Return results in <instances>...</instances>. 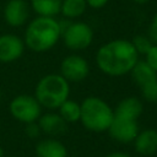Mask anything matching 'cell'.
<instances>
[{
    "mask_svg": "<svg viewBox=\"0 0 157 157\" xmlns=\"http://www.w3.org/2000/svg\"><path fill=\"white\" fill-rule=\"evenodd\" d=\"M139 61V54L131 40L113 39L101 45L96 53V64L98 69L113 77L130 74Z\"/></svg>",
    "mask_w": 157,
    "mask_h": 157,
    "instance_id": "cell-1",
    "label": "cell"
},
{
    "mask_svg": "<svg viewBox=\"0 0 157 157\" xmlns=\"http://www.w3.org/2000/svg\"><path fill=\"white\" fill-rule=\"evenodd\" d=\"M61 38V28L54 17L37 16L25 29V45L36 53L50 50Z\"/></svg>",
    "mask_w": 157,
    "mask_h": 157,
    "instance_id": "cell-2",
    "label": "cell"
},
{
    "mask_svg": "<svg viewBox=\"0 0 157 157\" xmlns=\"http://www.w3.org/2000/svg\"><path fill=\"white\" fill-rule=\"evenodd\" d=\"M70 94V82L60 74H48L36 85L34 97L42 105L49 110L58 109Z\"/></svg>",
    "mask_w": 157,
    "mask_h": 157,
    "instance_id": "cell-3",
    "label": "cell"
},
{
    "mask_svg": "<svg viewBox=\"0 0 157 157\" xmlns=\"http://www.w3.org/2000/svg\"><path fill=\"white\" fill-rule=\"evenodd\" d=\"M113 119V108L102 98L90 96L82 101L80 121L87 130L93 132L108 131Z\"/></svg>",
    "mask_w": 157,
    "mask_h": 157,
    "instance_id": "cell-4",
    "label": "cell"
},
{
    "mask_svg": "<svg viewBox=\"0 0 157 157\" xmlns=\"http://www.w3.org/2000/svg\"><path fill=\"white\" fill-rule=\"evenodd\" d=\"M10 114L23 124L33 123L42 115V105L31 94H18L13 97L9 104Z\"/></svg>",
    "mask_w": 157,
    "mask_h": 157,
    "instance_id": "cell-5",
    "label": "cell"
},
{
    "mask_svg": "<svg viewBox=\"0 0 157 157\" xmlns=\"http://www.w3.org/2000/svg\"><path fill=\"white\" fill-rule=\"evenodd\" d=\"M64 44L72 52H78L88 48L93 40L92 27L82 21L70 22L61 33Z\"/></svg>",
    "mask_w": 157,
    "mask_h": 157,
    "instance_id": "cell-6",
    "label": "cell"
},
{
    "mask_svg": "<svg viewBox=\"0 0 157 157\" xmlns=\"http://www.w3.org/2000/svg\"><path fill=\"white\" fill-rule=\"evenodd\" d=\"M88 74L90 64L78 54L67 55L60 63V75L67 82H81L88 76Z\"/></svg>",
    "mask_w": 157,
    "mask_h": 157,
    "instance_id": "cell-7",
    "label": "cell"
},
{
    "mask_svg": "<svg viewBox=\"0 0 157 157\" xmlns=\"http://www.w3.org/2000/svg\"><path fill=\"white\" fill-rule=\"evenodd\" d=\"M139 124L137 120L134 119H126V118H119L114 117L108 132L110 137L118 142L121 144H129L132 142L139 134Z\"/></svg>",
    "mask_w": 157,
    "mask_h": 157,
    "instance_id": "cell-8",
    "label": "cell"
},
{
    "mask_svg": "<svg viewBox=\"0 0 157 157\" xmlns=\"http://www.w3.org/2000/svg\"><path fill=\"white\" fill-rule=\"evenodd\" d=\"M25 42L16 34L5 33L0 36V63H12L20 59L25 52Z\"/></svg>",
    "mask_w": 157,
    "mask_h": 157,
    "instance_id": "cell-9",
    "label": "cell"
},
{
    "mask_svg": "<svg viewBox=\"0 0 157 157\" xmlns=\"http://www.w3.org/2000/svg\"><path fill=\"white\" fill-rule=\"evenodd\" d=\"M29 16V5L25 0H9L4 6V18L11 27L23 26Z\"/></svg>",
    "mask_w": 157,
    "mask_h": 157,
    "instance_id": "cell-10",
    "label": "cell"
},
{
    "mask_svg": "<svg viewBox=\"0 0 157 157\" xmlns=\"http://www.w3.org/2000/svg\"><path fill=\"white\" fill-rule=\"evenodd\" d=\"M37 121L42 132L50 136L61 135L67 129V123L59 115V113H44L39 117Z\"/></svg>",
    "mask_w": 157,
    "mask_h": 157,
    "instance_id": "cell-11",
    "label": "cell"
},
{
    "mask_svg": "<svg viewBox=\"0 0 157 157\" xmlns=\"http://www.w3.org/2000/svg\"><path fill=\"white\" fill-rule=\"evenodd\" d=\"M134 142L135 151L142 156H151L157 152V130L145 129L139 131Z\"/></svg>",
    "mask_w": 157,
    "mask_h": 157,
    "instance_id": "cell-12",
    "label": "cell"
},
{
    "mask_svg": "<svg viewBox=\"0 0 157 157\" xmlns=\"http://www.w3.org/2000/svg\"><path fill=\"white\" fill-rule=\"evenodd\" d=\"M142 110H144L142 102L137 97H126L121 99L115 107L114 117L137 120V118L142 114Z\"/></svg>",
    "mask_w": 157,
    "mask_h": 157,
    "instance_id": "cell-13",
    "label": "cell"
},
{
    "mask_svg": "<svg viewBox=\"0 0 157 157\" xmlns=\"http://www.w3.org/2000/svg\"><path fill=\"white\" fill-rule=\"evenodd\" d=\"M36 155L37 157H67V150L61 141L49 137L36 145Z\"/></svg>",
    "mask_w": 157,
    "mask_h": 157,
    "instance_id": "cell-14",
    "label": "cell"
},
{
    "mask_svg": "<svg viewBox=\"0 0 157 157\" xmlns=\"http://www.w3.org/2000/svg\"><path fill=\"white\" fill-rule=\"evenodd\" d=\"M130 74L132 81L139 86V88L157 80V72L145 60H139L130 71Z\"/></svg>",
    "mask_w": 157,
    "mask_h": 157,
    "instance_id": "cell-15",
    "label": "cell"
},
{
    "mask_svg": "<svg viewBox=\"0 0 157 157\" xmlns=\"http://www.w3.org/2000/svg\"><path fill=\"white\" fill-rule=\"evenodd\" d=\"M63 0H29L32 10L38 16L55 17L60 13Z\"/></svg>",
    "mask_w": 157,
    "mask_h": 157,
    "instance_id": "cell-16",
    "label": "cell"
},
{
    "mask_svg": "<svg viewBox=\"0 0 157 157\" xmlns=\"http://www.w3.org/2000/svg\"><path fill=\"white\" fill-rule=\"evenodd\" d=\"M86 7V0H63L60 13L67 20H74L81 17L85 13Z\"/></svg>",
    "mask_w": 157,
    "mask_h": 157,
    "instance_id": "cell-17",
    "label": "cell"
},
{
    "mask_svg": "<svg viewBox=\"0 0 157 157\" xmlns=\"http://www.w3.org/2000/svg\"><path fill=\"white\" fill-rule=\"evenodd\" d=\"M59 115L66 123H76L80 121L81 118V104L72 99H66L59 108Z\"/></svg>",
    "mask_w": 157,
    "mask_h": 157,
    "instance_id": "cell-18",
    "label": "cell"
},
{
    "mask_svg": "<svg viewBox=\"0 0 157 157\" xmlns=\"http://www.w3.org/2000/svg\"><path fill=\"white\" fill-rule=\"evenodd\" d=\"M131 43H132V45H134V48L136 49V52H137L139 55H140V54L145 55V54L151 49V47L153 45V43H152V40L150 39V37H148V36H142V34L135 36L134 39L131 40Z\"/></svg>",
    "mask_w": 157,
    "mask_h": 157,
    "instance_id": "cell-19",
    "label": "cell"
},
{
    "mask_svg": "<svg viewBox=\"0 0 157 157\" xmlns=\"http://www.w3.org/2000/svg\"><path fill=\"white\" fill-rule=\"evenodd\" d=\"M141 96L145 101L151 102V103H157V80L141 87Z\"/></svg>",
    "mask_w": 157,
    "mask_h": 157,
    "instance_id": "cell-20",
    "label": "cell"
},
{
    "mask_svg": "<svg viewBox=\"0 0 157 157\" xmlns=\"http://www.w3.org/2000/svg\"><path fill=\"white\" fill-rule=\"evenodd\" d=\"M145 61L157 72V44H153L151 49L145 54Z\"/></svg>",
    "mask_w": 157,
    "mask_h": 157,
    "instance_id": "cell-21",
    "label": "cell"
},
{
    "mask_svg": "<svg viewBox=\"0 0 157 157\" xmlns=\"http://www.w3.org/2000/svg\"><path fill=\"white\" fill-rule=\"evenodd\" d=\"M25 132L28 137L31 139H34V137H38L42 132L39 125H38V121H33V123H28L26 124V128H25Z\"/></svg>",
    "mask_w": 157,
    "mask_h": 157,
    "instance_id": "cell-22",
    "label": "cell"
},
{
    "mask_svg": "<svg viewBox=\"0 0 157 157\" xmlns=\"http://www.w3.org/2000/svg\"><path fill=\"white\" fill-rule=\"evenodd\" d=\"M147 36L152 40L153 44H157V13L152 17V21L148 26V33Z\"/></svg>",
    "mask_w": 157,
    "mask_h": 157,
    "instance_id": "cell-23",
    "label": "cell"
},
{
    "mask_svg": "<svg viewBox=\"0 0 157 157\" xmlns=\"http://www.w3.org/2000/svg\"><path fill=\"white\" fill-rule=\"evenodd\" d=\"M108 1H109V0H86L87 6H90V7H92V9H96V10L104 7V6L108 4Z\"/></svg>",
    "mask_w": 157,
    "mask_h": 157,
    "instance_id": "cell-24",
    "label": "cell"
},
{
    "mask_svg": "<svg viewBox=\"0 0 157 157\" xmlns=\"http://www.w3.org/2000/svg\"><path fill=\"white\" fill-rule=\"evenodd\" d=\"M105 157H131V156L125 153V152H121V151H115V152H112V153L107 155Z\"/></svg>",
    "mask_w": 157,
    "mask_h": 157,
    "instance_id": "cell-25",
    "label": "cell"
},
{
    "mask_svg": "<svg viewBox=\"0 0 157 157\" xmlns=\"http://www.w3.org/2000/svg\"><path fill=\"white\" fill-rule=\"evenodd\" d=\"M134 2H136V4H139V5H144V4H147L150 0H132Z\"/></svg>",
    "mask_w": 157,
    "mask_h": 157,
    "instance_id": "cell-26",
    "label": "cell"
},
{
    "mask_svg": "<svg viewBox=\"0 0 157 157\" xmlns=\"http://www.w3.org/2000/svg\"><path fill=\"white\" fill-rule=\"evenodd\" d=\"M0 157H4V150L1 146H0Z\"/></svg>",
    "mask_w": 157,
    "mask_h": 157,
    "instance_id": "cell-27",
    "label": "cell"
},
{
    "mask_svg": "<svg viewBox=\"0 0 157 157\" xmlns=\"http://www.w3.org/2000/svg\"><path fill=\"white\" fill-rule=\"evenodd\" d=\"M1 96H2V93H1V91H0V101H1Z\"/></svg>",
    "mask_w": 157,
    "mask_h": 157,
    "instance_id": "cell-28",
    "label": "cell"
}]
</instances>
